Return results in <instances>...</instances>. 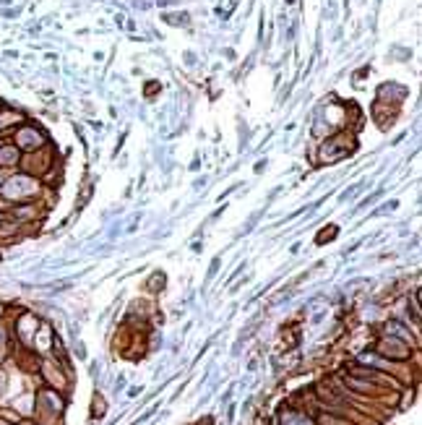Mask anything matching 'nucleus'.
<instances>
[{
	"label": "nucleus",
	"instance_id": "obj_1",
	"mask_svg": "<svg viewBox=\"0 0 422 425\" xmlns=\"http://www.w3.org/2000/svg\"><path fill=\"white\" fill-rule=\"evenodd\" d=\"M0 159H3V162H16V151H13V149H3V151H0Z\"/></svg>",
	"mask_w": 422,
	"mask_h": 425
}]
</instances>
